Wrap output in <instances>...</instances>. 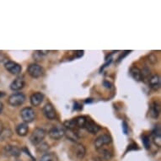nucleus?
Here are the masks:
<instances>
[{"mask_svg":"<svg viewBox=\"0 0 161 161\" xmlns=\"http://www.w3.org/2000/svg\"><path fill=\"white\" fill-rule=\"evenodd\" d=\"M3 110V104L0 101V114L2 113Z\"/></svg>","mask_w":161,"mask_h":161,"instance_id":"obj_28","label":"nucleus"},{"mask_svg":"<svg viewBox=\"0 0 161 161\" xmlns=\"http://www.w3.org/2000/svg\"><path fill=\"white\" fill-rule=\"evenodd\" d=\"M44 100V95L42 92H36L34 94H32L30 100H31V103L33 106H40L42 102Z\"/></svg>","mask_w":161,"mask_h":161,"instance_id":"obj_11","label":"nucleus"},{"mask_svg":"<svg viewBox=\"0 0 161 161\" xmlns=\"http://www.w3.org/2000/svg\"><path fill=\"white\" fill-rule=\"evenodd\" d=\"M74 121L76 127H79V128H85L86 122H87V117H85V116H78V117H76L75 119H74Z\"/></svg>","mask_w":161,"mask_h":161,"instance_id":"obj_19","label":"nucleus"},{"mask_svg":"<svg viewBox=\"0 0 161 161\" xmlns=\"http://www.w3.org/2000/svg\"><path fill=\"white\" fill-rule=\"evenodd\" d=\"M74 153H75V155L79 159H82L85 156V153H86V149H85V146L83 145V144H76V145L74 146Z\"/></svg>","mask_w":161,"mask_h":161,"instance_id":"obj_14","label":"nucleus"},{"mask_svg":"<svg viewBox=\"0 0 161 161\" xmlns=\"http://www.w3.org/2000/svg\"><path fill=\"white\" fill-rule=\"evenodd\" d=\"M149 87L153 90H158L160 88V77L158 74H153L148 79Z\"/></svg>","mask_w":161,"mask_h":161,"instance_id":"obj_10","label":"nucleus"},{"mask_svg":"<svg viewBox=\"0 0 161 161\" xmlns=\"http://www.w3.org/2000/svg\"><path fill=\"white\" fill-rule=\"evenodd\" d=\"M20 116L25 123H29L35 120L36 112L31 107H25L20 111Z\"/></svg>","mask_w":161,"mask_h":161,"instance_id":"obj_3","label":"nucleus"},{"mask_svg":"<svg viewBox=\"0 0 161 161\" xmlns=\"http://www.w3.org/2000/svg\"><path fill=\"white\" fill-rule=\"evenodd\" d=\"M3 123L0 122V135H1V133H2V132H3Z\"/></svg>","mask_w":161,"mask_h":161,"instance_id":"obj_29","label":"nucleus"},{"mask_svg":"<svg viewBox=\"0 0 161 161\" xmlns=\"http://www.w3.org/2000/svg\"><path fill=\"white\" fill-rule=\"evenodd\" d=\"M46 137L45 130L41 128V127H36V129L32 132L31 137H30V141L33 145H38L40 143H42Z\"/></svg>","mask_w":161,"mask_h":161,"instance_id":"obj_1","label":"nucleus"},{"mask_svg":"<svg viewBox=\"0 0 161 161\" xmlns=\"http://www.w3.org/2000/svg\"><path fill=\"white\" fill-rule=\"evenodd\" d=\"M127 123H126V122H123V129H124V132L126 133V134H127Z\"/></svg>","mask_w":161,"mask_h":161,"instance_id":"obj_27","label":"nucleus"},{"mask_svg":"<svg viewBox=\"0 0 161 161\" xmlns=\"http://www.w3.org/2000/svg\"><path fill=\"white\" fill-rule=\"evenodd\" d=\"M85 128L87 130L88 132L92 133V134L97 133L100 129V127L95 122H93L92 120H90V119H87V122H86Z\"/></svg>","mask_w":161,"mask_h":161,"instance_id":"obj_13","label":"nucleus"},{"mask_svg":"<svg viewBox=\"0 0 161 161\" xmlns=\"http://www.w3.org/2000/svg\"><path fill=\"white\" fill-rule=\"evenodd\" d=\"M11 135H12V132L10 131V129H4L3 128V132L0 135V137L3 141H5V140H7L11 137Z\"/></svg>","mask_w":161,"mask_h":161,"instance_id":"obj_23","label":"nucleus"},{"mask_svg":"<svg viewBox=\"0 0 161 161\" xmlns=\"http://www.w3.org/2000/svg\"><path fill=\"white\" fill-rule=\"evenodd\" d=\"M49 137L53 140H60L62 137H64L65 134V129L63 127L60 126H53L50 130H49Z\"/></svg>","mask_w":161,"mask_h":161,"instance_id":"obj_5","label":"nucleus"},{"mask_svg":"<svg viewBox=\"0 0 161 161\" xmlns=\"http://www.w3.org/2000/svg\"><path fill=\"white\" fill-rule=\"evenodd\" d=\"M25 82L24 79L17 78V79L14 80L13 82L11 83L9 88L13 91H19V90H22L25 87Z\"/></svg>","mask_w":161,"mask_h":161,"instance_id":"obj_12","label":"nucleus"},{"mask_svg":"<svg viewBox=\"0 0 161 161\" xmlns=\"http://www.w3.org/2000/svg\"><path fill=\"white\" fill-rule=\"evenodd\" d=\"M28 131H29V127H28V125L25 122H23V123H19V124L16 127V133L20 136V137H25L26 136L27 133H28Z\"/></svg>","mask_w":161,"mask_h":161,"instance_id":"obj_15","label":"nucleus"},{"mask_svg":"<svg viewBox=\"0 0 161 161\" xmlns=\"http://www.w3.org/2000/svg\"><path fill=\"white\" fill-rule=\"evenodd\" d=\"M149 61L151 62V64H154L157 62V58L156 57H154L153 55H150L149 56V59H148Z\"/></svg>","mask_w":161,"mask_h":161,"instance_id":"obj_25","label":"nucleus"},{"mask_svg":"<svg viewBox=\"0 0 161 161\" xmlns=\"http://www.w3.org/2000/svg\"><path fill=\"white\" fill-rule=\"evenodd\" d=\"M36 52L40 53L41 55H46V54H47L49 53V51H36Z\"/></svg>","mask_w":161,"mask_h":161,"instance_id":"obj_26","label":"nucleus"},{"mask_svg":"<svg viewBox=\"0 0 161 161\" xmlns=\"http://www.w3.org/2000/svg\"><path fill=\"white\" fill-rule=\"evenodd\" d=\"M160 112V107H159V104L156 101H153V103L151 104L150 106V116L153 118H157L159 115Z\"/></svg>","mask_w":161,"mask_h":161,"instance_id":"obj_17","label":"nucleus"},{"mask_svg":"<svg viewBox=\"0 0 161 161\" xmlns=\"http://www.w3.org/2000/svg\"><path fill=\"white\" fill-rule=\"evenodd\" d=\"M130 74L132 77V79L136 80V81H141L143 79V74H142V70H140L137 67H132V69H130Z\"/></svg>","mask_w":161,"mask_h":161,"instance_id":"obj_16","label":"nucleus"},{"mask_svg":"<svg viewBox=\"0 0 161 161\" xmlns=\"http://www.w3.org/2000/svg\"><path fill=\"white\" fill-rule=\"evenodd\" d=\"M44 116L49 120H54L57 117V112L54 109V106L51 103H47L42 109Z\"/></svg>","mask_w":161,"mask_h":161,"instance_id":"obj_8","label":"nucleus"},{"mask_svg":"<svg viewBox=\"0 0 161 161\" xmlns=\"http://www.w3.org/2000/svg\"><path fill=\"white\" fill-rule=\"evenodd\" d=\"M99 151H100V155L101 158H103L105 160H109L112 157V153H111V152L109 149L100 148V149H99Z\"/></svg>","mask_w":161,"mask_h":161,"instance_id":"obj_21","label":"nucleus"},{"mask_svg":"<svg viewBox=\"0 0 161 161\" xmlns=\"http://www.w3.org/2000/svg\"><path fill=\"white\" fill-rule=\"evenodd\" d=\"M3 152L5 153L6 155L8 156H14V157H19V156L20 155V153H21V150L18 148V147H16V146L14 145H10V144H8V145H6L3 148Z\"/></svg>","mask_w":161,"mask_h":161,"instance_id":"obj_9","label":"nucleus"},{"mask_svg":"<svg viewBox=\"0 0 161 161\" xmlns=\"http://www.w3.org/2000/svg\"><path fill=\"white\" fill-rule=\"evenodd\" d=\"M64 135H66L68 139L71 140L73 142H78V140H79V136H78V133L75 132V130L66 129Z\"/></svg>","mask_w":161,"mask_h":161,"instance_id":"obj_20","label":"nucleus"},{"mask_svg":"<svg viewBox=\"0 0 161 161\" xmlns=\"http://www.w3.org/2000/svg\"><path fill=\"white\" fill-rule=\"evenodd\" d=\"M25 101V95L23 93L18 92L12 94V95L8 97V103L11 106H19L24 104Z\"/></svg>","mask_w":161,"mask_h":161,"instance_id":"obj_2","label":"nucleus"},{"mask_svg":"<svg viewBox=\"0 0 161 161\" xmlns=\"http://www.w3.org/2000/svg\"><path fill=\"white\" fill-rule=\"evenodd\" d=\"M4 67H5L7 71L9 72L11 74H14V75L20 74L22 71V67L14 61H7L4 64Z\"/></svg>","mask_w":161,"mask_h":161,"instance_id":"obj_7","label":"nucleus"},{"mask_svg":"<svg viewBox=\"0 0 161 161\" xmlns=\"http://www.w3.org/2000/svg\"><path fill=\"white\" fill-rule=\"evenodd\" d=\"M16 161H22V160H16Z\"/></svg>","mask_w":161,"mask_h":161,"instance_id":"obj_31","label":"nucleus"},{"mask_svg":"<svg viewBox=\"0 0 161 161\" xmlns=\"http://www.w3.org/2000/svg\"><path fill=\"white\" fill-rule=\"evenodd\" d=\"M3 93H1V92H0V97H2V96H3Z\"/></svg>","mask_w":161,"mask_h":161,"instance_id":"obj_30","label":"nucleus"},{"mask_svg":"<svg viewBox=\"0 0 161 161\" xmlns=\"http://www.w3.org/2000/svg\"><path fill=\"white\" fill-rule=\"evenodd\" d=\"M143 145L145 146V148H147V149H148V148H150V140H149V137L144 135L143 137Z\"/></svg>","mask_w":161,"mask_h":161,"instance_id":"obj_24","label":"nucleus"},{"mask_svg":"<svg viewBox=\"0 0 161 161\" xmlns=\"http://www.w3.org/2000/svg\"><path fill=\"white\" fill-rule=\"evenodd\" d=\"M40 161H58V158L55 153H47L41 158Z\"/></svg>","mask_w":161,"mask_h":161,"instance_id":"obj_22","label":"nucleus"},{"mask_svg":"<svg viewBox=\"0 0 161 161\" xmlns=\"http://www.w3.org/2000/svg\"><path fill=\"white\" fill-rule=\"evenodd\" d=\"M27 72L31 77L34 78V79H38L40 77H42L43 75V69L42 67L40 66L39 64H30L28 69H27Z\"/></svg>","mask_w":161,"mask_h":161,"instance_id":"obj_4","label":"nucleus"},{"mask_svg":"<svg viewBox=\"0 0 161 161\" xmlns=\"http://www.w3.org/2000/svg\"><path fill=\"white\" fill-rule=\"evenodd\" d=\"M152 136H153V141L154 143L158 147H160L161 144V137H160V130H159V127H155L154 130L152 132Z\"/></svg>","mask_w":161,"mask_h":161,"instance_id":"obj_18","label":"nucleus"},{"mask_svg":"<svg viewBox=\"0 0 161 161\" xmlns=\"http://www.w3.org/2000/svg\"><path fill=\"white\" fill-rule=\"evenodd\" d=\"M111 143V137L109 134H102L95 140V147L96 149H100L102 148L105 145H107L109 143Z\"/></svg>","mask_w":161,"mask_h":161,"instance_id":"obj_6","label":"nucleus"}]
</instances>
